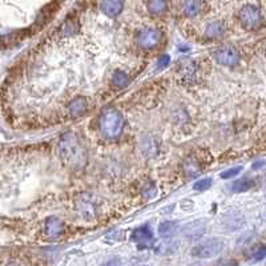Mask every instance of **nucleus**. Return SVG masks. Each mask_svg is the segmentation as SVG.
I'll return each instance as SVG.
<instances>
[{"label":"nucleus","mask_w":266,"mask_h":266,"mask_svg":"<svg viewBox=\"0 0 266 266\" xmlns=\"http://www.w3.org/2000/svg\"><path fill=\"white\" fill-rule=\"evenodd\" d=\"M59 155L71 169H83L87 164V152L75 133L67 132L60 137Z\"/></svg>","instance_id":"1"},{"label":"nucleus","mask_w":266,"mask_h":266,"mask_svg":"<svg viewBox=\"0 0 266 266\" xmlns=\"http://www.w3.org/2000/svg\"><path fill=\"white\" fill-rule=\"evenodd\" d=\"M124 128V117L118 110L109 108L100 117V131L106 139H117Z\"/></svg>","instance_id":"2"},{"label":"nucleus","mask_w":266,"mask_h":266,"mask_svg":"<svg viewBox=\"0 0 266 266\" xmlns=\"http://www.w3.org/2000/svg\"><path fill=\"white\" fill-rule=\"evenodd\" d=\"M238 21L245 30L257 31L264 24V16L257 5L246 4L238 12Z\"/></svg>","instance_id":"3"},{"label":"nucleus","mask_w":266,"mask_h":266,"mask_svg":"<svg viewBox=\"0 0 266 266\" xmlns=\"http://www.w3.org/2000/svg\"><path fill=\"white\" fill-rule=\"evenodd\" d=\"M224 249V241L220 238H209L207 241H203L192 249V256L201 260L213 258L222 252Z\"/></svg>","instance_id":"4"},{"label":"nucleus","mask_w":266,"mask_h":266,"mask_svg":"<svg viewBox=\"0 0 266 266\" xmlns=\"http://www.w3.org/2000/svg\"><path fill=\"white\" fill-rule=\"evenodd\" d=\"M161 39H162L161 31L157 30V28H153V27L141 28L137 32V35H136L137 46L140 48H143V50H153V48H156L160 44Z\"/></svg>","instance_id":"5"},{"label":"nucleus","mask_w":266,"mask_h":266,"mask_svg":"<svg viewBox=\"0 0 266 266\" xmlns=\"http://www.w3.org/2000/svg\"><path fill=\"white\" fill-rule=\"evenodd\" d=\"M75 208L87 220H92L98 213V203L92 195L89 193H81L75 199Z\"/></svg>","instance_id":"6"},{"label":"nucleus","mask_w":266,"mask_h":266,"mask_svg":"<svg viewBox=\"0 0 266 266\" xmlns=\"http://www.w3.org/2000/svg\"><path fill=\"white\" fill-rule=\"evenodd\" d=\"M213 59L224 67H234L240 63V53L234 47L222 46L213 52Z\"/></svg>","instance_id":"7"},{"label":"nucleus","mask_w":266,"mask_h":266,"mask_svg":"<svg viewBox=\"0 0 266 266\" xmlns=\"http://www.w3.org/2000/svg\"><path fill=\"white\" fill-rule=\"evenodd\" d=\"M153 233L149 226H140L132 233V241L137 244L140 249H147L153 245Z\"/></svg>","instance_id":"8"},{"label":"nucleus","mask_w":266,"mask_h":266,"mask_svg":"<svg viewBox=\"0 0 266 266\" xmlns=\"http://www.w3.org/2000/svg\"><path fill=\"white\" fill-rule=\"evenodd\" d=\"M123 0H102L100 1V11L108 17H117L123 12Z\"/></svg>","instance_id":"9"},{"label":"nucleus","mask_w":266,"mask_h":266,"mask_svg":"<svg viewBox=\"0 0 266 266\" xmlns=\"http://www.w3.org/2000/svg\"><path fill=\"white\" fill-rule=\"evenodd\" d=\"M44 229H46V234L50 237V238H56V237L63 234L64 224L63 221L57 218V217H50V218H47L46 220Z\"/></svg>","instance_id":"10"},{"label":"nucleus","mask_w":266,"mask_h":266,"mask_svg":"<svg viewBox=\"0 0 266 266\" xmlns=\"http://www.w3.org/2000/svg\"><path fill=\"white\" fill-rule=\"evenodd\" d=\"M204 233H205V224H203V221H196V222L186 225L185 228H184V236L188 240H199Z\"/></svg>","instance_id":"11"},{"label":"nucleus","mask_w":266,"mask_h":266,"mask_svg":"<svg viewBox=\"0 0 266 266\" xmlns=\"http://www.w3.org/2000/svg\"><path fill=\"white\" fill-rule=\"evenodd\" d=\"M147 9L151 16H162L168 11V0H148Z\"/></svg>","instance_id":"12"},{"label":"nucleus","mask_w":266,"mask_h":266,"mask_svg":"<svg viewBox=\"0 0 266 266\" xmlns=\"http://www.w3.org/2000/svg\"><path fill=\"white\" fill-rule=\"evenodd\" d=\"M225 34V24L224 21L215 20L212 21L205 28V36L208 39L215 40V39H220L222 35Z\"/></svg>","instance_id":"13"},{"label":"nucleus","mask_w":266,"mask_h":266,"mask_svg":"<svg viewBox=\"0 0 266 266\" xmlns=\"http://www.w3.org/2000/svg\"><path fill=\"white\" fill-rule=\"evenodd\" d=\"M201 11V0H184L182 13L186 17H196Z\"/></svg>","instance_id":"14"},{"label":"nucleus","mask_w":266,"mask_h":266,"mask_svg":"<svg viewBox=\"0 0 266 266\" xmlns=\"http://www.w3.org/2000/svg\"><path fill=\"white\" fill-rule=\"evenodd\" d=\"M182 168H184V173L188 177H196V176H199L201 173V164H200V161L196 157L186 159Z\"/></svg>","instance_id":"15"},{"label":"nucleus","mask_w":266,"mask_h":266,"mask_svg":"<svg viewBox=\"0 0 266 266\" xmlns=\"http://www.w3.org/2000/svg\"><path fill=\"white\" fill-rule=\"evenodd\" d=\"M177 230L178 225L177 222H174V221H164V222H161L160 226H159V234H160L161 238H164V240L172 238V237L177 233Z\"/></svg>","instance_id":"16"},{"label":"nucleus","mask_w":266,"mask_h":266,"mask_svg":"<svg viewBox=\"0 0 266 266\" xmlns=\"http://www.w3.org/2000/svg\"><path fill=\"white\" fill-rule=\"evenodd\" d=\"M87 108H88L87 100L84 98H76L73 99L71 104H69V113L73 117H79V116H83L87 112Z\"/></svg>","instance_id":"17"},{"label":"nucleus","mask_w":266,"mask_h":266,"mask_svg":"<svg viewBox=\"0 0 266 266\" xmlns=\"http://www.w3.org/2000/svg\"><path fill=\"white\" fill-rule=\"evenodd\" d=\"M254 186V181L252 178L249 177H244L240 178V180H236V181L233 182L232 185H230V190L234 192V193H241V192H246V190H249L250 188H253Z\"/></svg>","instance_id":"18"},{"label":"nucleus","mask_w":266,"mask_h":266,"mask_svg":"<svg viewBox=\"0 0 266 266\" xmlns=\"http://www.w3.org/2000/svg\"><path fill=\"white\" fill-rule=\"evenodd\" d=\"M129 81V77L124 71H114L113 76H112V84L116 87V88H124L125 85L128 84Z\"/></svg>","instance_id":"19"},{"label":"nucleus","mask_w":266,"mask_h":266,"mask_svg":"<svg viewBox=\"0 0 266 266\" xmlns=\"http://www.w3.org/2000/svg\"><path fill=\"white\" fill-rule=\"evenodd\" d=\"M224 225L230 230H236V229H240L242 225H244V218L242 217H229L224 221Z\"/></svg>","instance_id":"20"},{"label":"nucleus","mask_w":266,"mask_h":266,"mask_svg":"<svg viewBox=\"0 0 266 266\" xmlns=\"http://www.w3.org/2000/svg\"><path fill=\"white\" fill-rule=\"evenodd\" d=\"M177 244H174V242H170V241H166L164 244H160L159 248H157V252L160 254H170L174 253L176 250H177Z\"/></svg>","instance_id":"21"},{"label":"nucleus","mask_w":266,"mask_h":266,"mask_svg":"<svg viewBox=\"0 0 266 266\" xmlns=\"http://www.w3.org/2000/svg\"><path fill=\"white\" fill-rule=\"evenodd\" d=\"M156 195H157V188L153 182H148V184H145V185H144L143 196L145 197V199L152 200L156 197Z\"/></svg>","instance_id":"22"},{"label":"nucleus","mask_w":266,"mask_h":266,"mask_svg":"<svg viewBox=\"0 0 266 266\" xmlns=\"http://www.w3.org/2000/svg\"><path fill=\"white\" fill-rule=\"evenodd\" d=\"M241 170H242V166H234V168H230V169H228V170L222 172V173L220 174V177L224 178V180L236 177V176H238V174L241 173Z\"/></svg>","instance_id":"23"},{"label":"nucleus","mask_w":266,"mask_h":266,"mask_svg":"<svg viewBox=\"0 0 266 266\" xmlns=\"http://www.w3.org/2000/svg\"><path fill=\"white\" fill-rule=\"evenodd\" d=\"M212 185V178H201L197 182H195L193 189L195 190H207L209 189Z\"/></svg>","instance_id":"24"},{"label":"nucleus","mask_w":266,"mask_h":266,"mask_svg":"<svg viewBox=\"0 0 266 266\" xmlns=\"http://www.w3.org/2000/svg\"><path fill=\"white\" fill-rule=\"evenodd\" d=\"M77 26H76V23L73 20H68L65 24L63 26V32L64 34H67V35H72L73 34V31H76Z\"/></svg>","instance_id":"25"},{"label":"nucleus","mask_w":266,"mask_h":266,"mask_svg":"<svg viewBox=\"0 0 266 266\" xmlns=\"http://www.w3.org/2000/svg\"><path fill=\"white\" fill-rule=\"evenodd\" d=\"M266 257V246H261V248H258L256 252L253 253V261H261L264 258Z\"/></svg>","instance_id":"26"},{"label":"nucleus","mask_w":266,"mask_h":266,"mask_svg":"<svg viewBox=\"0 0 266 266\" xmlns=\"http://www.w3.org/2000/svg\"><path fill=\"white\" fill-rule=\"evenodd\" d=\"M169 60H170L169 55L160 56L159 60H157V68H159V69H164V68H166L169 64Z\"/></svg>","instance_id":"27"},{"label":"nucleus","mask_w":266,"mask_h":266,"mask_svg":"<svg viewBox=\"0 0 266 266\" xmlns=\"http://www.w3.org/2000/svg\"><path fill=\"white\" fill-rule=\"evenodd\" d=\"M215 266H238V264H237V261H234V260L224 258V260H220V261L217 262Z\"/></svg>","instance_id":"28"},{"label":"nucleus","mask_w":266,"mask_h":266,"mask_svg":"<svg viewBox=\"0 0 266 266\" xmlns=\"http://www.w3.org/2000/svg\"><path fill=\"white\" fill-rule=\"evenodd\" d=\"M120 264H121V262H120V258L113 257L110 258V260H108L103 266H120Z\"/></svg>","instance_id":"29"},{"label":"nucleus","mask_w":266,"mask_h":266,"mask_svg":"<svg viewBox=\"0 0 266 266\" xmlns=\"http://www.w3.org/2000/svg\"><path fill=\"white\" fill-rule=\"evenodd\" d=\"M8 266H19V265H13V264H12V265H8Z\"/></svg>","instance_id":"30"},{"label":"nucleus","mask_w":266,"mask_h":266,"mask_svg":"<svg viewBox=\"0 0 266 266\" xmlns=\"http://www.w3.org/2000/svg\"><path fill=\"white\" fill-rule=\"evenodd\" d=\"M140 266H145V265H140Z\"/></svg>","instance_id":"31"}]
</instances>
